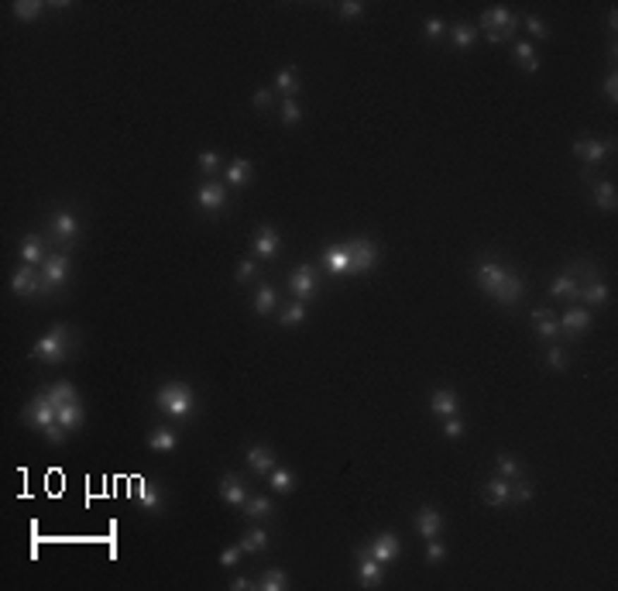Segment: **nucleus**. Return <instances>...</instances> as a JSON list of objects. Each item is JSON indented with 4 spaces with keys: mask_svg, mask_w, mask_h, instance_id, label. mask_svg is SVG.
Returning <instances> with one entry per match:
<instances>
[{
    "mask_svg": "<svg viewBox=\"0 0 618 591\" xmlns=\"http://www.w3.org/2000/svg\"><path fill=\"white\" fill-rule=\"evenodd\" d=\"M241 547H244V554H265L268 550V533L265 530H248L244 537H241Z\"/></svg>",
    "mask_w": 618,
    "mask_h": 591,
    "instance_id": "obj_34",
    "label": "nucleus"
},
{
    "mask_svg": "<svg viewBox=\"0 0 618 591\" xmlns=\"http://www.w3.org/2000/svg\"><path fill=\"white\" fill-rule=\"evenodd\" d=\"M533 495H536V488L529 482H515L512 485V499L515 502H533Z\"/></svg>",
    "mask_w": 618,
    "mask_h": 591,
    "instance_id": "obj_47",
    "label": "nucleus"
},
{
    "mask_svg": "<svg viewBox=\"0 0 618 591\" xmlns=\"http://www.w3.org/2000/svg\"><path fill=\"white\" fill-rule=\"evenodd\" d=\"M200 169L203 172H217L220 169V155L217 152H200Z\"/></svg>",
    "mask_w": 618,
    "mask_h": 591,
    "instance_id": "obj_54",
    "label": "nucleus"
},
{
    "mask_svg": "<svg viewBox=\"0 0 618 591\" xmlns=\"http://www.w3.org/2000/svg\"><path fill=\"white\" fill-rule=\"evenodd\" d=\"M577 293H581V282L574 279V272L557 275V279L550 282V296H560V299H577Z\"/></svg>",
    "mask_w": 618,
    "mask_h": 591,
    "instance_id": "obj_26",
    "label": "nucleus"
},
{
    "mask_svg": "<svg viewBox=\"0 0 618 591\" xmlns=\"http://www.w3.org/2000/svg\"><path fill=\"white\" fill-rule=\"evenodd\" d=\"M594 203L605 210V214H615L618 207V193H615V183H608V179H601V183H594Z\"/></svg>",
    "mask_w": 618,
    "mask_h": 591,
    "instance_id": "obj_23",
    "label": "nucleus"
},
{
    "mask_svg": "<svg viewBox=\"0 0 618 591\" xmlns=\"http://www.w3.org/2000/svg\"><path fill=\"white\" fill-rule=\"evenodd\" d=\"M481 28H485V35L512 38V31L519 28V18H515L509 7H488V11L481 14Z\"/></svg>",
    "mask_w": 618,
    "mask_h": 591,
    "instance_id": "obj_5",
    "label": "nucleus"
},
{
    "mask_svg": "<svg viewBox=\"0 0 618 591\" xmlns=\"http://www.w3.org/2000/svg\"><path fill=\"white\" fill-rule=\"evenodd\" d=\"M440 530H443V516H440L437 506H419V512H416V533L423 540H433V537H440Z\"/></svg>",
    "mask_w": 618,
    "mask_h": 591,
    "instance_id": "obj_13",
    "label": "nucleus"
},
{
    "mask_svg": "<svg viewBox=\"0 0 618 591\" xmlns=\"http://www.w3.org/2000/svg\"><path fill=\"white\" fill-rule=\"evenodd\" d=\"M498 303H505V306H515L519 299H522V279L515 275V272H509L505 275V282H502V289H498V296H495Z\"/></svg>",
    "mask_w": 618,
    "mask_h": 591,
    "instance_id": "obj_27",
    "label": "nucleus"
},
{
    "mask_svg": "<svg viewBox=\"0 0 618 591\" xmlns=\"http://www.w3.org/2000/svg\"><path fill=\"white\" fill-rule=\"evenodd\" d=\"M337 11H340V18H360V14H364V4H358V0H344Z\"/></svg>",
    "mask_w": 618,
    "mask_h": 591,
    "instance_id": "obj_51",
    "label": "nucleus"
},
{
    "mask_svg": "<svg viewBox=\"0 0 618 591\" xmlns=\"http://www.w3.org/2000/svg\"><path fill=\"white\" fill-rule=\"evenodd\" d=\"M426 35H430V38H440V35H443V18H426Z\"/></svg>",
    "mask_w": 618,
    "mask_h": 591,
    "instance_id": "obj_57",
    "label": "nucleus"
},
{
    "mask_svg": "<svg viewBox=\"0 0 618 591\" xmlns=\"http://www.w3.org/2000/svg\"><path fill=\"white\" fill-rule=\"evenodd\" d=\"M546 365H550V368H557V372H564V368H566L564 351H560V348H550V351H546Z\"/></svg>",
    "mask_w": 618,
    "mask_h": 591,
    "instance_id": "obj_52",
    "label": "nucleus"
},
{
    "mask_svg": "<svg viewBox=\"0 0 618 591\" xmlns=\"http://www.w3.org/2000/svg\"><path fill=\"white\" fill-rule=\"evenodd\" d=\"M275 90H282V93H296V90H299L296 69H279V73H275Z\"/></svg>",
    "mask_w": 618,
    "mask_h": 591,
    "instance_id": "obj_44",
    "label": "nucleus"
},
{
    "mask_svg": "<svg viewBox=\"0 0 618 591\" xmlns=\"http://www.w3.org/2000/svg\"><path fill=\"white\" fill-rule=\"evenodd\" d=\"M154 406H158L165 416H172V420H186V416H193V409H196V396H193V389H189L186 382H165V385L158 389V396H154Z\"/></svg>",
    "mask_w": 618,
    "mask_h": 591,
    "instance_id": "obj_2",
    "label": "nucleus"
},
{
    "mask_svg": "<svg viewBox=\"0 0 618 591\" xmlns=\"http://www.w3.org/2000/svg\"><path fill=\"white\" fill-rule=\"evenodd\" d=\"M577 299H584V306H605L608 303V286L601 279H591L588 286H581Z\"/></svg>",
    "mask_w": 618,
    "mask_h": 591,
    "instance_id": "obj_24",
    "label": "nucleus"
},
{
    "mask_svg": "<svg viewBox=\"0 0 618 591\" xmlns=\"http://www.w3.org/2000/svg\"><path fill=\"white\" fill-rule=\"evenodd\" d=\"M251 179V162L248 159H234L227 165V186H244Z\"/></svg>",
    "mask_w": 618,
    "mask_h": 591,
    "instance_id": "obj_36",
    "label": "nucleus"
},
{
    "mask_svg": "<svg viewBox=\"0 0 618 591\" xmlns=\"http://www.w3.org/2000/svg\"><path fill=\"white\" fill-rule=\"evenodd\" d=\"M612 148H615V145H608V141H594V138H588V141H574V155L584 159L588 165H601V162L608 159Z\"/></svg>",
    "mask_w": 618,
    "mask_h": 591,
    "instance_id": "obj_16",
    "label": "nucleus"
},
{
    "mask_svg": "<svg viewBox=\"0 0 618 591\" xmlns=\"http://www.w3.org/2000/svg\"><path fill=\"white\" fill-rule=\"evenodd\" d=\"M522 25L529 28V35H536V38H550V28L543 25L536 14H529V18H522Z\"/></svg>",
    "mask_w": 618,
    "mask_h": 591,
    "instance_id": "obj_49",
    "label": "nucleus"
},
{
    "mask_svg": "<svg viewBox=\"0 0 618 591\" xmlns=\"http://www.w3.org/2000/svg\"><path fill=\"white\" fill-rule=\"evenodd\" d=\"M21 258H25V265H35V269H42V265H45V248H42V238L28 234L25 244H21Z\"/></svg>",
    "mask_w": 618,
    "mask_h": 591,
    "instance_id": "obj_28",
    "label": "nucleus"
},
{
    "mask_svg": "<svg viewBox=\"0 0 618 591\" xmlns=\"http://www.w3.org/2000/svg\"><path fill=\"white\" fill-rule=\"evenodd\" d=\"M258 588L261 591H285L289 588V574H285L282 567H268V571H261Z\"/></svg>",
    "mask_w": 618,
    "mask_h": 591,
    "instance_id": "obj_29",
    "label": "nucleus"
},
{
    "mask_svg": "<svg viewBox=\"0 0 618 591\" xmlns=\"http://www.w3.org/2000/svg\"><path fill=\"white\" fill-rule=\"evenodd\" d=\"M45 396L52 399V406H55V409H59V406L79 403V392L69 385V382H55V385H49V389H45Z\"/></svg>",
    "mask_w": 618,
    "mask_h": 591,
    "instance_id": "obj_25",
    "label": "nucleus"
},
{
    "mask_svg": "<svg viewBox=\"0 0 618 591\" xmlns=\"http://www.w3.org/2000/svg\"><path fill=\"white\" fill-rule=\"evenodd\" d=\"M196 203H200V210H206V214H217V210H224V203H227V186L224 183H203V186L196 189Z\"/></svg>",
    "mask_w": 618,
    "mask_h": 591,
    "instance_id": "obj_9",
    "label": "nucleus"
},
{
    "mask_svg": "<svg viewBox=\"0 0 618 591\" xmlns=\"http://www.w3.org/2000/svg\"><path fill=\"white\" fill-rule=\"evenodd\" d=\"M59 427L66 433H73L83 427V403H73V406H59Z\"/></svg>",
    "mask_w": 618,
    "mask_h": 591,
    "instance_id": "obj_31",
    "label": "nucleus"
},
{
    "mask_svg": "<svg viewBox=\"0 0 618 591\" xmlns=\"http://www.w3.org/2000/svg\"><path fill=\"white\" fill-rule=\"evenodd\" d=\"M241 554H244V547H241V543H237V547H227V550H220V567H237Z\"/></svg>",
    "mask_w": 618,
    "mask_h": 591,
    "instance_id": "obj_50",
    "label": "nucleus"
},
{
    "mask_svg": "<svg viewBox=\"0 0 618 591\" xmlns=\"http://www.w3.org/2000/svg\"><path fill=\"white\" fill-rule=\"evenodd\" d=\"M495 468H498V475H502V478H509V482L522 475V464H519V457H515V454H498Z\"/></svg>",
    "mask_w": 618,
    "mask_h": 591,
    "instance_id": "obj_41",
    "label": "nucleus"
},
{
    "mask_svg": "<svg viewBox=\"0 0 618 591\" xmlns=\"http://www.w3.org/2000/svg\"><path fill=\"white\" fill-rule=\"evenodd\" d=\"M303 320H306V303H303V299H296L292 306H285L282 317H279V323H282V327H299Z\"/></svg>",
    "mask_w": 618,
    "mask_h": 591,
    "instance_id": "obj_40",
    "label": "nucleus"
},
{
    "mask_svg": "<svg viewBox=\"0 0 618 591\" xmlns=\"http://www.w3.org/2000/svg\"><path fill=\"white\" fill-rule=\"evenodd\" d=\"M21 423L45 433L49 427H55V423H59V409L52 406V399L45 396V392H38V396H35V399L21 409Z\"/></svg>",
    "mask_w": 618,
    "mask_h": 591,
    "instance_id": "obj_3",
    "label": "nucleus"
},
{
    "mask_svg": "<svg viewBox=\"0 0 618 591\" xmlns=\"http://www.w3.org/2000/svg\"><path fill=\"white\" fill-rule=\"evenodd\" d=\"M138 502H141V506H145L148 512L162 509V495H158V485H152V482H141V485H138Z\"/></svg>",
    "mask_w": 618,
    "mask_h": 591,
    "instance_id": "obj_38",
    "label": "nucleus"
},
{
    "mask_svg": "<svg viewBox=\"0 0 618 591\" xmlns=\"http://www.w3.org/2000/svg\"><path fill=\"white\" fill-rule=\"evenodd\" d=\"M481 495H485V502H488V506H509V502H512V482L498 475V478H491V482L485 485V492H481Z\"/></svg>",
    "mask_w": 618,
    "mask_h": 591,
    "instance_id": "obj_19",
    "label": "nucleus"
},
{
    "mask_svg": "<svg viewBox=\"0 0 618 591\" xmlns=\"http://www.w3.org/2000/svg\"><path fill=\"white\" fill-rule=\"evenodd\" d=\"M275 303H279L275 289H272V286H261V289L255 293V313L258 317H268V313L275 310Z\"/></svg>",
    "mask_w": 618,
    "mask_h": 591,
    "instance_id": "obj_37",
    "label": "nucleus"
},
{
    "mask_svg": "<svg viewBox=\"0 0 618 591\" xmlns=\"http://www.w3.org/2000/svg\"><path fill=\"white\" fill-rule=\"evenodd\" d=\"M251 104H255L258 110H268L272 104H275V97H272V90H255V97H251Z\"/></svg>",
    "mask_w": 618,
    "mask_h": 591,
    "instance_id": "obj_55",
    "label": "nucleus"
},
{
    "mask_svg": "<svg viewBox=\"0 0 618 591\" xmlns=\"http://www.w3.org/2000/svg\"><path fill=\"white\" fill-rule=\"evenodd\" d=\"M255 258H244L241 265H237V282H251V275H255Z\"/></svg>",
    "mask_w": 618,
    "mask_h": 591,
    "instance_id": "obj_56",
    "label": "nucleus"
},
{
    "mask_svg": "<svg viewBox=\"0 0 618 591\" xmlns=\"http://www.w3.org/2000/svg\"><path fill=\"white\" fill-rule=\"evenodd\" d=\"M11 289H14V296L49 293V289H45V279H42V269H35V265H21V269L14 272V279H11Z\"/></svg>",
    "mask_w": 618,
    "mask_h": 591,
    "instance_id": "obj_6",
    "label": "nucleus"
},
{
    "mask_svg": "<svg viewBox=\"0 0 618 591\" xmlns=\"http://www.w3.org/2000/svg\"><path fill=\"white\" fill-rule=\"evenodd\" d=\"M248 495H251V492H248V485L241 482L237 475H224V478H220V499H224L227 506H241V509H244Z\"/></svg>",
    "mask_w": 618,
    "mask_h": 591,
    "instance_id": "obj_17",
    "label": "nucleus"
},
{
    "mask_svg": "<svg viewBox=\"0 0 618 591\" xmlns=\"http://www.w3.org/2000/svg\"><path fill=\"white\" fill-rule=\"evenodd\" d=\"M615 28H618V18H615V11H612V14H608V31L615 35Z\"/></svg>",
    "mask_w": 618,
    "mask_h": 591,
    "instance_id": "obj_59",
    "label": "nucleus"
},
{
    "mask_svg": "<svg viewBox=\"0 0 618 591\" xmlns=\"http://www.w3.org/2000/svg\"><path fill=\"white\" fill-rule=\"evenodd\" d=\"M368 554H371L375 561H382V564H392V561H399L402 543H399V537H395V533H378V537L368 543Z\"/></svg>",
    "mask_w": 618,
    "mask_h": 591,
    "instance_id": "obj_11",
    "label": "nucleus"
},
{
    "mask_svg": "<svg viewBox=\"0 0 618 591\" xmlns=\"http://www.w3.org/2000/svg\"><path fill=\"white\" fill-rule=\"evenodd\" d=\"M601 90H605V97H608L612 104H618V76H615V69L605 76V86H601Z\"/></svg>",
    "mask_w": 618,
    "mask_h": 591,
    "instance_id": "obj_53",
    "label": "nucleus"
},
{
    "mask_svg": "<svg viewBox=\"0 0 618 591\" xmlns=\"http://www.w3.org/2000/svg\"><path fill=\"white\" fill-rule=\"evenodd\" d=\"M234 591H248V588H255V585H251V581H248V578H234V585H231Z\"/></svg>",
    "mask_w": 618,
    "mask_h": 591,
    "instance_id": "obj_58",
    "label": "nucleus"
},
{
    "mask_svg": "<svg viewBox=\"0 0 618 591\" xmlns=\"http://www.w3.org/2000/svg\"><path fill=\"white\" fill-rule=\"evenodd\" d=\"M248 464H251L255 471L272 475V468H275V451L265 447V444H255V447H248Z\"/></svg>",
    "mask_w": 618,
    "mask_h": 591,
    "instance_id": "obj_22",
    "label": "nucleus"
},
{
    "mask_svg": "<svg viewBox=\"0 0 618 591\" xmlns=\"http://www.w3.org/2000/svg\"><path fill=\"white\" fill-rule=\"evenodd\" d=\"M14 14H18L21 21H35V18L42 14V4H38V0H18V4H14Z\"/></svg>",
    "mask_w": 618,
    "mask_h": 591,
    "instance_id": "obj_45",
    "label": "nucleus"
},
{
    "mask_svg": "<svg viewBox=\"0 0 618 591\" xmlns=\"http://www.w3.org/2000/svg\"><path fill=\"white\" fill-rule=\"evenodd\" d=\"M76 348L73 344V334H69V327L66 323H55L49 334L31 348V361H45V365H62L66 358H69V351Z\"/></svg>",
    "mask_w": 618,
    "mask_h": 591,
    "instance_id": "obj_1",
    "label": "nucleus"
},
{
    "mask_svg": "<svg viewBox=\"0 0 618 591\" xmlns=\"http://www.w3.org/2000/svg\"><path fill=\"white\" fill-rule=\"evenodd\" d=\"M272 488L282 492V495H289V492L296 488V475H292L289 468H272Z\"/></svg>",
    "mask_w": 618,
    "mask_h": 591,
    "instance_id": "obj_42",
    "label": "nucleus"
},
{
    "mask_svg": "<svg viewBox=\"0 0 618 591\" xmlns=\"http://www.w3.org/2000/svg\"><path fill=\"white\" fill-rule=\"evenodd\" d=\"M430 409L437 413L440 420L457 416V392H450V389H437V392H433V399H430Z\"/></svg>",
    "mask_w": 618,
    "mask_h": 591,
    "instance_id": "obj_21",
    "label": "nucleus"
},
{
    "mask_svg": "<svg viewBox=\"0 0 618 591\" xmlns=\"http://www.w3.org/2000/svg\"><path fill=\"white\" fill-rule=\"evenodd\" d=\"M533 320H536V334L546 337V341H553V337L560 334V320H557V313H550V310H536Z\"/></svg>",
    "mask_w": 618,
    "mask_h": 591,
    "instance_id": "obj_30",
    "label": "nucleus"
},
{
    "mask_svg": "<svg viewBox=\"0 0 618 591\" xmlns=\"http://www.w3.org/2000/svg\"><path fill=\"white\" fill-rule=\"evenodd\" d=\"M382 578H385V564L375 561L368 550H358V581H360V588H378Z\"/></svg>",
    "mask_w": 618,
    "mask_h": 591,
    "instance_id": "obj_8",
    "label": "nucleus"
},
{
    "mask_svg": "<svg viewBox=\"0 0 618 591\" xmlns=\"http://www.w3.org/2000/svg\"><path fill=\"white\" fill-rule=\"evenodd\" d=\"M79 234V224L76 217L69 214V210H59V214H52V238H59V241L73 244Z\"/></svg>",
    "mask_w": 618,
    "mask_h": 591,
    "instance_id": "obj_18",
    "label": "nucleus"
},
{
    "mask_svg": "<svg viewBox=\"0 0 618 591\" xmlns=\"http://www.w3.org/2000/svg\"><path fill=\"white\" fill-rule=\"evenodd\" d=\"M450 35H454V45H457L461 52L474 49V42H478V28L467 25V21H457V25L450 28Z\"/></svg>",
    "mask_w": 618,
    "mask_h": 591,
    "instance_id": "obj_32",
    "label": "nucleus"
},
{
    "mask_svg": "<svg viewBox=\"0 0 618 591\" xmlns=\"http://www.w3.org/2000/svg\"><path fill=\"white\" fill-rule=\"evenodd\" d=\"M505 275H509V269H502L498 262H481V265H478V286H481L488 296H498L502 282H505Z\"/></svg>",
    "mask_w": 618,
    "mask_h": 591,
    "instance_id": "obj_15",
    "label": "nucleus"
},
{
    "mask_svg": "<svg viewBox=\"0 0 618 591\" xmlns=\"http://www.w3.org/2000/svg\"><path fill=\"white\" fill-rule=\"evenodd\" d=\"M69 272H73V262H69V255H49L45 258V265H42V279H45V289H59V286H66L69 282Z\"/></svg>",
    "mask_w": 618,
    "mask_h": 591,
    "instance_id": "obj_7",
    "label": "nucleus"
},
{
    "mask_svg": "<svg viewBox=\"0 0 618 591\" xmlns=\"http://www.w3.org/2000/svg\"><path fill=\"white\" fill-rule=\"evenodd\" d=\"M244 512H248L251 519H265V516H272V499H268V495H248Z\"/></svg>",
    "mask_w": 618,
    "mask_h": 591,
    "instance_id": "obj_39",
    "label": "nucleus"
},
{
    "mask_svg": "<svg viewBox=\"0 0 618 591\" xmlns=\"http://www.w3.org/2000/svg\"><path fill=\"white\" fill-rule=\"evenodd\" d=\"M443 433H447V440H461V437H464V423L457 420V416H447V420H443Z\"/></svg>",
    "mask_w": 618,
    "mask_h": 591,
    "instance_id": "obj_48",
    "label": "nucleus"
},
{
    "mask_svg": "<svg viewBox=\"0 0 618 591\" xmlns=\"http://www.w3.org/2000/svg\"><path fill=\"white\" fill-rule=\"evenodd\" d=\"M148 444H152L154 451H165V454H169V451L179 447V437L172 433V427H154L152 437H148Z\"/></svg>",
    "mask_w": 618,
    "mask_h": 591,
    "instance_id": "obj_33",
    "label": "nucleus"
},
{
    "mask_svg": "<svg viewBox=\"0 0 618 591\" xmlns=\"http://www.w3.org/2000/svg\"><path fill=\"white\" fill-rule=\"evenodd\" d=\"M588 330H591V313L584 306H570L560 317V334H566V337H581Z\"/></svg>",
    "mask_w": 618,
    "mask_h": 591,
    "instance_id": "obj_12",
    "label": "nucleus"
},
{
    "mask_svg": "<svg viewBox=\"0 0 618 591\" xmlns=\"http://www.w3.org/2000/svg\"><path fill=\"white\" fill-rule=\"evenodd\" d=\"M515 59L522 62V69L533 76V73H540V55H536V49L529 45V42H519L515 45Z\"/></svg>",
    "mask_w": 618,
    "mask_h": 591,
    "instance_id": "obj_35",
    "label": "nucleus"
},
{
    "mask_svg": "<svg viewBox=\"0 0 618 591\" xmlns=\"http://www.w3.org/2000/svg\"><path fill=\"white\" fill-rule=\"evenodd\" d=\"M323 269L334 272V275H351V258H347L344 244H334V248L323 251Z\"/></svg>",
    "mask_w": 618,
    "mask_h": 591,
    "instance_id": "obj_20",
    "label": "nucleus"
},
{
    "mask_svg": "<svg viewBox=\"0 0 618 591\" xmlns=\"http://www.w3.org/2000/svg\"><path fill=\"white\" fill-rule=\"evenodd\" d=\"M426 561H430V564H440V561H447V543H440V537L426 540Z\"/></svg>",
    "mask_w": 618,
    "mask_h": 591,
    "instance_id": "obj_46",
    "label": "nucleus"
},
{
    "mask_svg": "<svg viewBox=\"0 0 618 591\" xmlns=\"http://www.w3.org/2000/svg\"><path fill=\"white\" fill-rule=\"evenodd\" d=\"M316 286H320V282H316V272L309 269V265H299V269L289 275V289H292L296 299H303V303L316 293Z\"/></svg>",
    "mask_w": 618,
    "mask_h": 591,
    "instance_id": "obj_14",
    "label": "nucleus"
},
{
    "mask_svg": "<svg viewBox=\"0 0 618 591\" xmlns=\"http://www.w3.org/2000/svg\"><path fill=\"white\" fill-rule=\"evenodd\" d=\"M279 117H282V124H299V117H303V107H299V100H292V97H285L282 104H279Z\"/></svg>",
    "mask_w": 618,
    "mask_h": 591,
    "instance_id": "obj_43",
    "label": "nucleus"
},
{
    "mask_svg": "<svg viewBox=\"0 0 618 591\" xmlns=\"http://www.w3.org/2000/svg\"><path fill=\"white\" fill-rule=\"evenodd\" d=\"M251 248H255L258 258H275L279 248H282V238H279V231L272 224H261L255 231V238H251Z\"/></svg>",
    "mask_w": 618,
    "mask_h": 591,
    "instance_id": "obj_10",
    "label": "nucleus"
},
{
    "mask_svg": "<svg viewBox=\"0 0 618 591\" xmlns=\"http://www.w3.org/2000/svg\"><path fill=\"white\" fill-rule=\"evenodd\" d=\"M344 248H347V258H351V275H364V272H371L378 265V244L371 238H354Z\"/></svg>",
    "mask_w": 618,
    "mask_h": 591,
    "instance_id": "obj_4",
    "label": "nucleus"
}]
</instances>
